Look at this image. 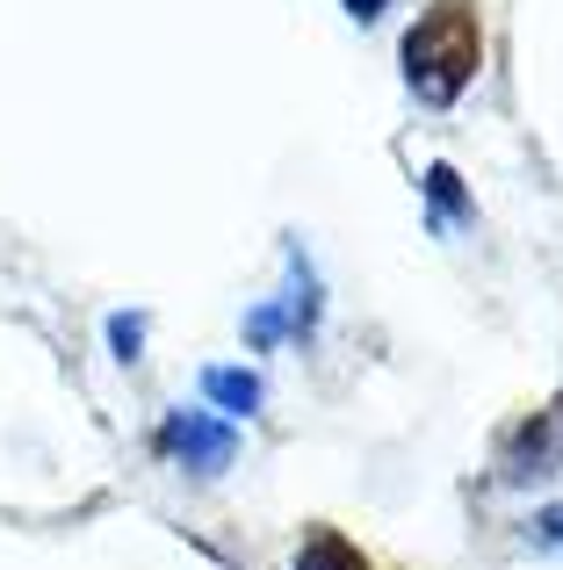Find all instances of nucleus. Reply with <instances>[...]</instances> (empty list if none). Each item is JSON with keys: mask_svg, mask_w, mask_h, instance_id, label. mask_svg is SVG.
<instances>
[{"mask_svg": "<svg viewBox=\"0 0 563 570\" xmlns=\"http://www.w3.org/2000/svg\"><path fill=\"white\" fill-rule=\"evenodd\" d=\"M484 58V29H477V8L470 0H441V8L419 14V29L405 37V66H412V87L426 101H455L470 87Z\"/></svg>", "mask_w": 563, "mask_h": 570, "instance_id": "1", "label": "nucleus"}, {"mask_svg": "<svg viewBox=\"0 0 563 570\" xmlns=\"http://www.w3.org/2000/svg\"><path fill=\"white\" fill-rule=\"evenodd\" d=\"M296 570H376L362 557V549L347 542V534H333V528H318L304 549H296Z\"/></svg>", "mask_w": 563, "mask_h": 570, "instance_id": "2", "label": "nucleus"}, {"mask_svg": "<svg viewBox=\"0 0 563 570\" xmlns=\"http://www.w3.org/2000/svg\"><path fill=\"white\" fill-rule=\"evenodd\" d=\"M347 8H354V14H376V8H383V0H347Z\"/></svg>", "mask_w": 563, "mask_h": 570, "instance_id": "3", "label": "nucleus"}]
</instances>
